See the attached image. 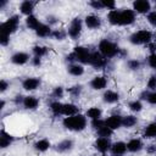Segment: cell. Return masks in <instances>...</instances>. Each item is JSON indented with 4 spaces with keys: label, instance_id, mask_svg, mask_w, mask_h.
<instances>
[{
    "label": "cell",
    "instance_id": "16",
    "mask_svg": "<svg viewBox=\"0 0 156 156\" xmlns=\"http://www.w3.org/2000/svg\"><path fill=\"white\" fill-rule=\"evenodd\" d=\"M111 150L115 155H123L127 150V144H124L122 141H117L111 146Z\"/></svg>",
    "mask_w": 156,
    "mask_h": 156
},
{
    "label": "cell",
    "instance_id": "28",
    "mask_svg": "<svg viewBox=\"0 0 156 156\" xmlns=\"http://www.w3.org/2000/svg\"><path fill=\"white\" fill-rule=\"evenodd\" d=\"M26 22H27V26H28L29 28L34 29V30H35V29L39 27V24H40V23H39V21H38L34 16H28V17H27V20H26Z\"/></svg>",
    "mask_w": 156,
    "mask_h": 156
},
{
    "label": "cell",
    "instance_id": "44",
    "mask_svg": "<svg viewBox=\"0 0 156 156\" xmlns=\"http://www.w3.org/2000/svg\"><path fill=\"white\" fill-rule=\"evenodd\" d=\"M139 66H140V63L138 61H129V67L132 69H136V68H139Z\"/></svg>",
    "mask_w": 156,
    "mask_h": 156
},
{
    "label": "cell",
    "instance_id": "49",
    "mask_svg": "<svg viewBox=\"0 0 156 156\" xmlns=\"http://www.w3.org/2000/svg\"><path fill=\"white\" fill-rule=\"evenodd\" d=\"M32 62H33V65H34V66H39V65H40V57L35 56V57L33 58V61H32Z\"/></svg>",
    "mask_w": 156,
    "mask_h": 156
},
{
    "label": "cell",
    "instance_id": "33",
    "mask_svg": "<svg viewBox=\"0 0 156 156\" xmlns=\"http://www.w3.org/2000/svg\"><path fill=\"white\" fill-rule=\"evenodd\" d=\"M72 147V141L71 140H63L57 145V150L58 151H67Z\"/></svg>",
    "mask_w": 156,
    "mask_h": 156
},
{
    "label": "cell",
    "instance_id": "20",
    "mask_svg": "<svg viewBox=\"0 0 156 156\" xmlns=\"http://www.w3.org/2000/svg\"><path fill=\"white\" fill-rule=\"evenodd\" d=\"M33 7H34V4L32 1H23L21 4V12L24 13V15H29L32 13L33 11Z\"/></svg>",
    "mask_w": 156,
    "mask_h": 156
},
{
    "label": "cell",
    "instance_id": "40",
    "mask_svg": "<svg viewBox=\"0 0 156 156\" xmlns=\"http://www.w3.org/2000/svg\"><path fill=\"white\" fill-rule=\"evenodd\" d=\"M147 20H149V22H150L152 26H156V11L150 12L149 16H147Z\"/></svg>",
    "mask_w": 156,
    "mask_h": 156
},
{
    "label": "cell",
    "instance_id": "48",
    "mask_svg": "<svg viewBox=\"0 0 156 156\" xmlns=\"http://www.w3.org/2000/svg\"><path fill=\"white\" fill-rule=\"evenodd\" d=\"M6 88H7V83L5 80H1L0 82V89H1V91H5Z\"/></svg>",
    "mask_w": 156,
    "mask_h": 156
},
{
    "label": "cell",
    "instance_id": "41",
    "mask_svg": "<svg viewBox=\"0 0 156 156\" xmlns=\"http://www.w3.org/2000/svg\"><path fill=\"white\" fill-rule=\"evenodd\" d=\"M149 65L151 66V67H154V68H156V54H151L150 56H149Z\"/></svg>",
    "mask_w": 156,
    "mask_h": 156
},
{
    "label": "cell",
    "instance_id": "32",
    "mask_svg": "<svg viewBox=\"0 0 156 156\" xmlns=\"http://www.w3.org/2000/svg\"><path fill=\"white\" fill-rule=\"evenodd\" d=\"M98 134L100 135V138H107V136H110L112 134V129H110L108 127L104 126L100 129H98Z\"/></svg>",
    "mask_w": 156,
    "mask_h": 156
},
{
    "label": "cell",
    "instance_id": "51",
    "mask_svg": "<svg viewBox=\"0 0 156 156\" xmlns=\"http://www.w3.org/2000/svg\"><path fill=\"white\" fill-rule=\"evenodd\" d=\"M4 105H5V102H4V101H1V104H0V107L2 108V107H4Z\"/></svg>",
    "mask_w": 156,
    "mask_h": 156
},
{
    "label": "cell",
    "instance_id": "6",
    "mask_svg": "<svg viewBox=\"0 0 156 156\" xmlns=\"http://www.w3.org/2000/svg\"><path fill=\"white\" fill-rule=\"evenodd\" d=\"M135 20V15L133 10H123L119 11V24L121 26H126V24H130L133 23Z\"/></svg>",
    "mask_w": 156,
    "mask_h": 156
},
{
    "label": "cell",
    "instance_id": "27",
    "mask_svg": "<svg viewBox=\"0 0 156 156\" xmlns=\"http://www.w3.org/2000/svg\"><path fill=\"white\" fill-rule=\"evenodd\" d=\"M68 71H69V73L72 76H80V74H83L84 68L80 65H72V66H69Z\"/></svg>",
    "mask_w": 156,
    "mask_h": 156
},
{
    "label": "cell",
    "instance_id": "14",
    "mask_svg": "<svg viewBox=\"0 0 156 156\" xmlns=\"http://www.w3.org/2000/svg\"><path fill=\"white\" fill-rule=\"evenodd\" d=\"M39 84H40V80L38 78H27L23 82V88L26 90H34L39 87Z\"/></svg>",
    "mask_w": 156,
    "mask_h": 156
},
{
    "label": "cell",
    "instance_id": "10",
    "mask_svg": "<svg viewBox=\"0 0 156 156\" xmlns=\"http://www.w3.org/2000/svg\"><path fill=\"white\" fill-rule=\"evenodd\" d=\"M105 126L108 127L110 129H117V128H119L122 126V118L119 116H116V115L110 116L105 121Z\"/></svg>",
    "mask_w": 156,
    "mask_h": 156
},
{
    "label": "cell",
    "instance_id": "45",
    "mask_svg": "<svg viewBox=\"0 0 156 156\" xmlns=\"http://www.w3.org/2000/svg\"><path fill=\"white\" fill-rule=\"evenodd\" d=\"M69 91H71L73 95H78L79 91H80V87H79V85H78V87H73V88L69 89Z\"/></svg>",
    "mask_w": 156,
    "mask_h": 156
},
{
    "label": "cell",
    "instance_id": "11",
    "mask_svg": "<svg viewBox=\"0 0 156 156\" xmlns=\"http://www.w3.org/2000/svg\"><path fill=\"white\" fill-rule=\"evenodd\" d=\"M95 147L99 151L105 152V151H107L111 147V143H110V140L107 138H99L96 140V143H95Z\"/></svg>",
    "mask_w": 156,
    "mask_h": 156
},
{
    "label": "cell",
    "instance_id": "4",
    "mask_svg": "<svg viewBox=\"0 0 156 156\" xmlns=\"http://www.w3.org/2000/svg\"><path fill=\"white\" fill-rule=\"evenodd\" d=\"M151 40V33L149 30H139L130 37V41L133 44H145Z\"/></svg>",
    "mask_w": 156,
    "mask_h": 156
},
{
    "label": "cell",
    "instance_id": "2",
    "mask_svg": "<svg viewBox=\"0 0 156 156\" xmlns=\"http://www.w3.org/2000/svg\"><path fill=\"white\" fill-rule=\"evenodd\" d=\"M18 27V17L17 16H12L10 17L5 23H2L0 26V35H10L11 33H13Z\"/></svg>",
    "mask_w": 156,
    "mask_h": 156
},
{
    "label": "cell",
    "instance_id": "24",
    "mask_svg": "<svg viewBox=\"0 0 156 156\" xmlns=\"http://www.w3.org/2000/svg\"><path fill=\"white\" fill-rule=\"evenodd\" d=\"M87 115H88V117H89V118H91L93 121H94V119H100L101 110H100V108H98V107H91V108H89V110H88Z\"/></svg>",
    "mask_w": 156,
    "mask_h": 156
},
{
    "label": "cell",
    "instance_id": "13",
    "mask_svg": "<svg viewBox=\"0 0 156 156\" xmlns=\"http://www.w3.org/2000/svg\"><path fill=\"white\" fill-rule=\"evenodd\" d=\"M106 84H107V80H106L105 77H95V78L91 80V83H90L91 88H93V89H96V90L104 89V88L106 87Z\"/></svg>",
    "mask_w": 156,
    "mask_h": 156
},
{
    "label": "cell",
    "instance_id": "26",
    "mask_svg": "<svg viewBox=\"0 0 156 156\" xmlns=\"http://www.w3.org/2000/svg\"><path fill=\"white\" fill-rule=\"evenodd\" d=\"M144 134H145V136H147V138H156V123L149 124V126L145 128Z\"/></svg>",
    "mask_w": 156,
    "mask_h": 156
},
{
    "label": "cell",
    "instance_id": "29",
    "mask_svg": "<svg viewBox=\"0 0 156 156\" xmlns=\"http://www.w3.org/2000/svg\"><path fill=\"white\" fill-rule=\"evenodd\" d=\"M62 107H63V105L60 104L58 101H55L50 105V108H51L54 115H62Z\"/></svg>",
    "mask_w": 156,
    "mask_h": 156
},
{
    "label": "cell",
    "instance_id": "31",
    "mask_svg": "<svg viewBox=\"0 0 156 156\" xmlns=\"http://www.w3.org/2000/svg\"><path fill=\"white\" fill-rule=\"evenodd\" d=\"M49 146H50V143L46 139H43V140H39L38 143H35V149L39 151H45L49 149Z\"/></svg>",
    "mask_w": 156,
    "mask_h": 156
},
{
    "label": "cell",
    "instance_id": "22",
    "mask_svg": "<svg viewBox=\"0 0 156 156\" xmlns=\"http://www.w3.org/2000/svg\"><path fill=\"white\" fill-rule=\"evenodd\" d=\"M11 141H12V136L10 134H7L5 130H1V136H0V145H1V147H6L7 145H10Z\"/></svg>",
    "mask_w": 156,
    "mask_h": 156
},
{
    "label": "cell",
    "instance_id": "12",
    "mask_svg": "<svg viewBox=\"0 0 156 156\" xmlns=\"http://www.w3.org/2000/svg\"><path fill=\"white\" fill-rule=\"evenodd\" d=\"M85 24L88 26V28H91V29H95L98 27H100L101 24V21L98 16H94V15H90V16H87L85 18Z\"/></svg>",
    "mask_w": 156,
    "mask_h": 156
},
{
    "label": "cell",
    "instance_id": "9",
    "mask_svg": "<svg viewBox=\"0 0 156 156\" xmlns=\"http://www.w3.org/2000/svg\"><path fill=\"white\" fill-rule=\"evenodd\" d=\"M133 7L136 12L146 13L150 10V2L147 0H136L133 2Z\"/></svg>",
    "mask_w": 156,
    "mask_h": 156
},
{
    "label": "cell",
    "instance_id": "5",
    "mask_svg": "<svg viewBox=\"0 0 156 156\" xmlns=\"http://www.w3.org/2000/svg\"><path fill=\"white\" fill-rule=\"evenodd\" d=\"M74 56H76V60L83 62V63H89L90 61V52L83 48V46H77L74 48V51H73Z\"/></svg>",
    "mask_w": 156,
    "mask_h": 156
},
{
    "label": "cell",
    "instance_id": "18",
    "mask_svg": "<svg viewBox=\"0 0 156 156\" xmlns=\"http://www.w3.org/2000/svg\"><path fill=\"white\" fill-rule=\"evenodd\" d=\"M78 112V107L73 104H66L63 105L62 107V115H66V116H74L76 113Z\"/></svg>",
    "mask_w": 156,
    "mask_h": 156
},
{
    "label": "cell",
    "instance_id": "1",
    "mask_svg": "<svg viewBox=\"0 0 156 156\" xmlns=\"http://www.w3.org/2000/svg\"><path fill=\"white\" fill-rule=\"evenodd\" d=\"M63 126L71 130H83L87 126V119L82 115H74L63 119Z\"/></svg>",
    "mask_w": 156,
    "mask_h": 156
},
{
    "label": "cell",
    "instance_id": "34",
    "mask_svg": "<svg viewBox=\"0 0 156 156\" xmlns=\"http://www.w3.org/2000/svg\"><path fill=\"white\" fill-rule=\"evenodd\" d=\"M33 52L35 54V56H38V57H41V56H44V55H46V52H48V49L45 48V46H34L33 48Z\"/></svg>",
    "mask_w": 156,
    "mask_h": 156
},
{
    "label": "cell",
    "instance_id": "38",
    "mask_svg": "<svg viewBox=\"0 0 156 156\" xmlns=\"http://www.w3.org/2000/svg\"><path fill=\"white\" fill-rule=\"evenodd\" d=\"M101 4H102V7H107V9H111V10L115 9V1H111V0H102Z\"/></svg>",
    "mask_w": 156,
    "mask_h": 156
},
{
    "label": "cell",
    "instance_id": "21",
    "mask_svg": "<svg viewBox=\"0 0 156 156\" xmlns=\"http://www.w3.org/2000/svg\"><path fill=\"white\" fill-rule=\"evenodd\" d=\"M104 100L108 104H112V102H116L118 100V94L112 91V90H107L105 94H104Z\"/></svg>",
    "mask_w": 156,
    "mask_h": 156
},
{
    "label": "cell",
    "instance_id": "17",
    "mask_svg": "<svg viewBox=\"0 0 156 156\" xmlns=\"http://www.w3.org/2000/svg\"><path fill=\"white\" fill-rule=\"evenodd\" d=\"M38 104H39V101H38V99L37 98H34V96H26L24 99H23V106L26 107V108H35L37 106H38Z\"/></svg>",
    "mask_w": 156,
    "mask_h": 156
},
{
    "label": "cell",
    "instance_id": "3",
    "mask_svg": "<svg viewBox=\"0 0 156 156\" xmlns=\"http://www.w3.org/2000/svg\"><path fill=\"white\" fill-rule=\"evenodd\" d=\"M99 49H100V52L105 57H112L118 51L117 46L112 41H110V40H101L100 44H99Z\"/></svg>",
    "mask_w": 156,
    "mask_h": 156
},
{
    "label": "cell",
    "instance_id": "39",
    "mask_svg": "<svg viewBox=\"0 0 156 156\" xmlns=\"http://www.w3.org/2000/svg\"><path fill=\"white\" fill-rule=\"evenodd\" d=\"M147 88L149 89H155L156 88V76H151L149 82H147Z\"/></svg>",
    "mask_w": 156,
    "mask_h": 156
},
{
    "label": "cell",
    "instance_id": "25",
    "mask_svg": "<svg viewBox=\"0 0 156 156\" xmlns=\"http://www.w3.org/2000/svg\"><path fill=\"white\" fill-rule=\"evenodd\" d=\"M108 21L112 24H119V11L112 10L108 13Z\"/></svg>",
    "mask_w": 156,
    "mask_h": 156
},
{
    "label": "cell",
    "instance_id": "50",
    "mask_svg": "<svg viewBox=\"0 0 156 156\" xmlns=\"http://www.w3.org/2000/svg\"><path fill=\"white\" fill-rule=\"evenodd\" d=\"M150 50L154 52V51L156 50V45H155V44H150Z\"/></svg>",
    "mask_w": 156,
    "mask_h": 156
},
{
    "label": "cell",
    "instance_id": "19",
    "mask_svg": "<svg viewBox=\"0 0 156 156\" xmlns=\"http://www.w3.org/2000/svg\"><path fill=\"white\" fill-rule=\"evenodd\" d=\"M141 147H143V144H141V141H140L139 139H132V140H129L128 144H127V149H128L129 151H132V152L139 151Z\"/></svg>",
    "mask_w": 156,
    "mask_h": 156
},
{
    "label": "cell",
    "instance_id": "30",
    "mask_svg": "<svg viewBox=\"0 0 156 156\" xmlns=\"http://www.w3.org/2000/svg\"><path fill=\"white\" fill-rule=\"evenodd\" d=\"M135 123H136V118L134 116H127V117L122 118V124L124 127H128L129 128V127H133Z\"/></svg>",
    "mask_w": 156,
    "mask_h": 156
},
{
    "label": "cell",
    "instance_id": "23",
    "mask_svg": "<svg viewBox=\"0 0 156 156\" xmlns=\"http://www.w3.org/2000/svg\"><path fill=\"white\" fill-rule=\"evenodd\" d=\"M50 27L46 26V24H39V27L35 29V33L39 35V37H46L50 34Z\"/></svg>",
    "mask_w": 156,
    "mask_h": 156
},
{
    "label": "cell",
    "instance_id": "15",
    "mask_svg": "<svg viewBox=\"0 0 156 156\" xmlns=\"http://www.w3.org/2000/svg\"><path fill=\"white\" fill-rule=\"evenodd\" d=\"M29 56L26 54V52H16L13 56H12V62L16 63V65H23L28 61Z\"/></svg>",
    "mask_w": 156,
    "mask_h": 156
},
{
    "label": "cell",
    "instance_id": "36",
    "mask_svg": "<svg viewBox=\"0 0 156 156\" xmlns=\"http://www.w3.org/2000/svg\"><path fill=\"white\" fill-rule=\"evenodd\" d=\"M52 37L55 39H57V40H62V39H65L66 33L62 32V30H55V32H52Z\"/></svg>",
    "mask_w": 156,
    "mask_h": 156
},
{
    "label": "cell",
    "instance_id": "7",
    "mask_svg": "<svg viewBox=\"0 0 156 156\" xmlns=\"http://www.w3.org/2000/svg\"><path fill=\"white\" fill-rule=\"evenodd\" d=\"M89 63L91 66H94L95 68H101V67H104L106 65V60L100 52H91Z\"/></svg>",
    "mask_w": 156,
    "mask_h": 156
},
{
    "label": "cell",
    "instance_id": "43",
    "mask_svg": "<svg viewBox=\"0 0 156 156\" xmlns=\"http://www.w3.org/2000/svg\"><path fill=\"white\" fill-rule=\"evenodd\" d=\"M146 100H147L150 104H156V93H149Z\"/></svg>",
    "mask_w": 156,
    "mask_h": 156
},
{
    "label": "cell",
    "instance_id": "35",
    "mask_svg": "<svg viewBox=\"0 0 156 156\" xmlns=\"http://www.w3.org/2000/svg\"><path fill=\"white\" fill-rule=\"evenodd\" d=\"M129 107H130V110L132 111H135V112H138V111H140L141 110V102L140 101H133V102H130L129 104Z\"/></svg>",
    "mask_w": 156,
    "mask_h": 156
},
{
    "label": "cell",
    "instance_id": "42",
    "mask_svg": "<svg viewBox=\"0 0 156 156\" xmlns=\"http://www.w3.org/2000/svg\"><path fill=\"white\" fill-rule=\"evenodd\" d=\"M62 94H63V89H62L61 87L55 88V90H54V93H52V95H54L55 98H61V96H62Z\"/></svg>",
    "mask_w": 156,
    "mask_h": 156
},
{
    "label": "cell",
    "instance_id": "47",
    "mask_svg": "<svg viewBox=\"0 0 156 156\" xmlns=\"http://www.w3.org/2000/svg\"><path fill=\"white\" fill-rule=\"evenodd\" d=\"M0 41L2 45H6L9 43V37L7 35H0Z\"/></svg>",
    "mask_w": 156,
    "mask_h": 156
},
{
    "label": "cell",
    "instance_id": "8",
    "mask_svg": "<svg viewBox=\"0 0 156 156\" xmlns=\"http://www.w3.org/2000/svg\"><path fill=\"white\" fill-rule=\"evenodd\" d=\"M80 29H82V21L79 18H74L71 23V27L68 29V34L71 38L77 39L80 34Z\"/></svg>",
    "mask_w": 156,
    "mask_h": 156
},
{
    "label": "cell",
    "instance_id": "37",
    "mask_svg": "<svg viewBox=\"0 0 156 156\" xmlns=\"http://www.w3.org/2000/svg\"><path fill=\"white\" fill-rule=\"evenodd\" d=\"M91 126H93V128L94 129H100L101 127H104L105 126V122L104 121H101V119H94L93 122H91Z\"/></svg>",
    "mask_w": 156,
    "mask_h": 156
},
{
    "label": "cell",
    "instance_id": "46",
    "mask_svg": "<svg viewBox=\"0 0 156 156\" xmlns=\"http://www.w3.org/2000/svg\"><path fill=\"white\" fill-rule=\"evenodd\" d=\"M90 5H91L93 7H95V9H100V7H102L101 1H91V2H90Z\"/></svg>",
    "mask_w": 156,
    "mask_h": 156
}]
</instances>
